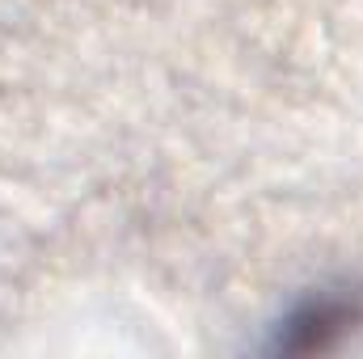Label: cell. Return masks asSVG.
Segmentation results:
<instances>
[{
	"label": "cell",
	"instance_id": "cell-1",
	"mask_svg": "<svg viewBox=\"0 0 363 359\" xmlns=\"http://www.w3.org/2000/svg\"><path fill=\"white\" fill-rule=\"evenodd\" d=\"M351 304H342V300H313V304H304L291 321H287V330H283V338H279V347H287V351H325L347 326H351Z\"/></svg>",
	"mask_w": 363,
	"mask_h": 359
}]
</instances>
